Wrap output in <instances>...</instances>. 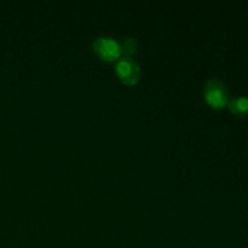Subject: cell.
<instances>
[{"label": "cell", "instance_id": "obj_1", "mask_svg": "<svg viewBox=\"0 0 248 248\" xmlns=\"http://www.w3.org/2000/svg\"><path fill=\"white\" fill-rule=\"evenodd\" d=\"M205 99L210 107L215 109H222L228 106L229 96H228L227 86L223 81L218 79H211L206 82L203 87Z\"/></svg>", "mask_w": 248, "mask_h": 248}, {"label": "cell", "instance_id": "obj_2", "mask_svg": "<svg viewBox=\"0 0 248 248\" xmlns=\"http://www.w3.org/2000/svg\"><path fill=\"white\" fill-rule=\"evenodd\" d=\"M92 47L97 56L106 62H113L123 57L120 43L114 38H109V36L97 38L92 44Z\"/></svg>", "mask_w": 248, "mask_h": 248}, {"label": "cell", "instance_id": "obj_3", "mask_svg": "<svg viewBox=\"0 0 248 248\" xmlns=\"http://www.w3.org/2000/svg\"><path fill=\"white\" fill-rule=\"evenodd\" d=\"M115 73L119 79L128 86H133L140 79V68L131 57H120L116 62Z\"/></svg>", "mask_w": 248, "mask_h": 248}, {"label": "cell", "instance_id": "obj_4", "mask_svg": "<svg viewBox=\"0 0 248 248\" xmlns=\"http://www.w3.org/2000/svg\"><path fill=\"white\" fill-rule=\"evenodd\" d=\"M228 108L234 115L246 116L248 115V98L244 96L234 97L228 102Z\"/></svg>", "mask_w": 248, "mask_h": 248}, {"label": "cell", "instance_id": "obj_5", "mask_svg": "<svg viewBox=\"0 0 248 248\" xmlns=\"http://www.w3.org/2000/svg\"><path fill=\"white\" fill-rule=\"evenodd\" d=\"M120 46H121V52L126 55L125 57H130V56L135 55V53L137 52V48H138L137 41H136L133 38L124 39V40L120 43Z\"/></svg>", "mask_w": 248, "mask_h": 248}]
</instances>
